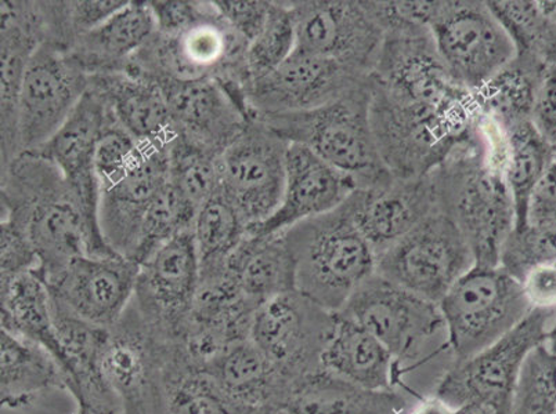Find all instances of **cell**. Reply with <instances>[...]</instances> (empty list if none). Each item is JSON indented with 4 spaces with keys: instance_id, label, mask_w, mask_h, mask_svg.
<instances>
[{
    "instance_id": "49",
    "label": "cell",
    "mask_w": 556,
    "mask_h": 414,
    "mask_svg": "<svg viewBox=\"0 0 556 414\" xmlns=\"http://www.w3.org/2000/svg\"><path fill=\"white\" fill-rule=\"evenodd\" d=\"M222 17L248 44L261 33L273 2L266 0H214Z\"/></svg>"
},
{
    "instance_id": "27",
    "label": "cell",
    "mask_w": 556,
    "mask_h": 414,
    "mask_svg": "<svg viewBox=\"0 0 556 414\" xmlns=\"http://www.w3.org/2000/svg\"><path fill=\"white\" fill-rule=\"evenodd\" d=\"M52 314L62 347L70 393L79 414H123L118 399L110 390L101 368V355L109 329L71 314L52 300Z\"/></svg>"
},
{
    "instance_id": "18",
    "label": "cell",
    "mask_w": 556,
    "mask_h": 414,
    "mask_svg": "<svg viewBox=\"0 0 556 414\" xmlns=\"http://www.w3.org/2000/svg\"><path fill=\"white\" fill-rule=\"evenodd\" d=\"M199 282L200 261L191 230L140 266L131 302L165 345H175L184 336Z\"/></svg>"
},
{
    "instance_id": "32",
    "label": "cell",
    "mask_w": 556,
    "mask_h": 414,
    "mask_svg": "<svg viewBox=\"0 0 556 414\" xmlns=\"http://www.w3.org/2000/svg\"><path fill=\"white\" fill-rule=\"evenodd\" d=\"M70 391L67 376L54 357L34 345L0 329V403L2 407L31 406L45 392Z\"/></svg>"
},
{
    "instance_id": "16",
    "label": "cell",
    "mask_w": 556,
    "mask_h": 414,
    "mask_svg": "<svg viewBox=\"0 0 556 414\" xmlns=\"http://www.w3.org/2000/svg\"><path fill=\"white\" fill-rule=\"evenodd\" d=\"M288 4L295 24V52L320 55L371 77L386 33L366 0H296Z\"/></svg>"
},
{
    "instance_id": "53",
    "label": "cell",
    "mask_w": 556,
    "mask_h": 414,
    "mask_svg": "<svg viewBox=\"0 0 556 414\" xmlns=\"http://www.w3.org/2000/svg\"><path fill=\"white\" fill-rule=\"evenodd\" d=\"M458 414H500L497 409L490 405H483V403H473V405L464 406L457 409Z\"/></svg>"
},
{
    "instance_id": "29",
    "label": "cell",
    "mask_w": 556,
    "mask_h": 414,
    "mask_svg": "<svg viewBox=\"0 0 556 414\" xmlns=\"http://www.w3.org/2000/svg\"><path fill=\"white\" fill-rule=\"evenodd\" d=\"M155 33L150 2H126L123 9L80 38L70 53L89 77L123 73Z\"/></svg>"
},
{
    "instance_id": "10",
    "label": "cell",
    "mask_w": 556,
    "mask_h": 414,
    "mask_svg": "<svg viewBox=\"0 0 556 414\" xmlns=\"http://www.w3.org/2000/svg\"><path fill=\"white\" fill-rule=\"evenodd\" d=\"M431 31L450 74L471 93L518 54L507 29L482 0H442Z\"/></svg>"
},
{
    "instance_id": "20",
    "label": "cell",
    "mask_w": 556,
    "mask_h": 414,
    "mask_svg": "<svg viewBox=\"0 0 556 414\" xmlns=\"http://www.w3.org/2000/svg\"><path fill=\"white\" fill-rule=\"evenodd\" d=\"M140 266L121 256H83L47 281L50 297L71 314L111 329L134 299Z\"/></svg>"
},
{
    "instance_id": "12",
    "label": "cell",
    "mask_w": 556,
    "mask_h": 414,
    "mask_svg": "<svg viewBox=\"0 0 556 414\" xmlns=\"http://www.w3.org/2000/svg\"><path fill=\"white\" fill-rule=\"evenodd\" d=\"M338 314L377 337L401 368L418 361L429 342L446 332L437 302L414 295L377 272L353 293Z\"/></svg>"
},
{
    "instance_id": "1",
    "label": "cell",
    "mask_w": 556,
    "mask_h": 414,
    "mask_svg": "<svg viewBox=\"0 0 556 414\" xmlns=\"http://www.w3.org/2000/svg\"><path fill=\"white\" fill-rule=\"evenodd\" d=\"M505 134L483 116L431 171L438 210L457 224L471 245L475 266L498 267L517 224L505 180Z\"/></svg>"
},
{
    "instance_id": "38",
    "label": "cell",
    "mask_w": 556,
    "mask_h": 414,
    "mask_svg": "<svg viewBox=\"0 0 556 414\" xmlns=\"http://www.w3.org/2000/svg\"><path fill=\"white\" fill-rule=\"evenodd\" d=\"M191 232L199 255L200 274H205L225 269L231 255L247 238L248 224L220 189L197 211Z\"/></svg>"
},
{
    "instance_id": "48",
    "label": "cell",
    "mask_w": 556,
    "mask_h": 414,
    "mask_svg": "<svg viewBox=\"0 0 556 414\" xmlns=\"http://www.w3.org/2000/svg\"><path fill=\"white\" fill-rule=\"evenodd\" d=\"M556 242V154L530 195L526 225Z\"/></svg>"
},
{
    "instance_id": "19",
    "label": "cell",
    "mask_w": 556,
    "mask_h": 414,
    "mask_svg": "<svg viewBox=\"0 0 556 414\" xmlns=\"http://www.w3.org/2000/svg\"><path fill=\"white\" fill-rule=\"evenodd\" d=\"M367 75L320 55L295 52L271 74L244 89L251 116L305 113L366 88Z\"/></svg>"
},
{
    "instance_id": "26",
    "label": "cell",
    "mask_w": 556,
    "mask_h": 414,
    "mask_svg": "<svg viewBox=\"0 0 556 414\" xmlns=\"http://www.w3.org/2000/svg\"><path fill=\"white\" fill-rule=\"evenodd\" d=\"M2 22V98H0V169L17 158V111L25 70L45 43L39 2L4 0Z\"/></svg>"
},
{
    "instance_id": "40",
    "label": "cell",
    "mask_w": 556,
    "mask_h": 414,
    "mask_svg": "<svg viewBox=\"0 0 556 414\" xmlns=\"http://www.w3.org/2000/svg\"><path fill=\"white\" fill-rule=\"evenodd\" d=\"M489 7L507 29L518 54L547 67L556 65V23L545 14L540 0H495Z\"/></svg>"
},
{
    "instance_id": "37",
    "label": "cell",
    "mask_w": 556,
    "mask_h": 414,
    "mask_svg": "<svg viewBox=\"0 0 556 414\" xmlns=\"http://www.w3.org/2000/svg\"><path fill=\"white\" fill-rule=\"evenodd\" d=\"M164 407L169 414H250L222 390L205 368L190 365L172 345L163 377Z\"/></svg>"
},
{
    "instance_id": "2",
    "label": "cell",
    "mask_w": 556,
    "mask_h": 414,
    "mask_svg": "<svg viewBox=\"0 0 556 414\" xmlns=\"http://www.w3.org/2000/svg\"><path fill=\"white\" fill-rule=\"evenodd\" d=\"M0 171V215L17 216L28 225L45 281L78 257L118 256L89 223L52 161L25 153Z\"/></svg>"
},
{
    "instance_id": "57",
    "label": "cell",
    "mask_w": 556,
    "mask_h": 414,
    "mask_svg": "<svg viewBox=\"0 0 556 414\" xmlns=\"http://www.w3.org/2000/svg\"><path fill=\"white\" fill-rule=\"evenodd\" d=\"M77 414H79V413H77Z\"/></svg>"
},
{
    "instance_id": "13",
    "label": "cell",
    "mask_w": 556,
    "mask_h": 414,
    "mask_svg": "<svg viewBox=\"0 0 556 414\" xmlns=\"http://www.w3.org/2000/svg\"><path fill=\"white\" fill-rule=\"evenodd\" d=\"M290 143L251 116L220 154L222 191L239 209L248 229L275 215L285 194Z\"/></svg>"
},
{
    "instance_id": "25",
    "label": "cell",
    "mask_w": 556,
    "mask_h": 414,
    "mask_svg": "<svg viewBox=\"0 0 556 414\" xmlns=\"http://www.w3.org/2000/svg\"><path fill=\"white\" fill-rule=\"evenodd\" d=\"M355 190L352 177L333 168L307 146L291 144L281 204L269 219L251 225L248 234H280L302 221L330 214L345 204Z\"/></svg>"
},
{
    "instance_id": "5",
    "label": "cell",
    "mask_w": 556,
    "mask_h": 414,
    "mask_svg": "<svg viewBox=\"0 0 556 414\" xmlns=\"http://www.w3.org/2000/svg\"><path fill=\"white\" fill-rule=\"evenodd\" d=\"M478 111L452 113L408 103L370 79V122L383 166L397 179L428 176L472 128Z\"/></svg>"
},
{
    "instance_id": "50",
    "label": "cell",
    "mask_w": 556,
    "mask_h": 414,
    "mask_svg": "<svg viewBox=\"0 0 556 414\" xmlns=\"http://www.w3.org/2000/svg\"><path fill=\"white\" fill-rule=\"evenodd\" d=\"M520 285L532 310L556 314V257L534 266Z\"/></svg>"
},
{
    "instance_id": "11",
    "label": "cell",
    "mask_w": 556,
    "mask_h": 414,
    "mask_svg": "<svg viewBox=\"0 0 556 414\" xmlns=\"http://www.w3.org/2000/svg\"><path fill=\"white\" fill-rule=\"evenodd\" d=\"M371 80L408 103L452 113L478 111L473 93L453 78L439 55L431 28L386 34Z\"/></svg>"
},
{
    "instance_id": "36",
    "label": "cell",
    "mask_w": 556,
    "mask_h": 414,
    "mask_svg": "<svg viewBox=\"0 0 556 414\" xmlns=\"http://www.w3.org/2000/svg\"><path fill=\"white\" fill-rule=\"evenodd\" d=\"M547 65L529 55L517 54L482 89L473 93L478 114L504 134L519 125L532 122L535 98Z\"/></svg>"
},
{
    "instance_id": "21",
    "label": "cell",
    "mask_w": 556,
    "mask_h": 414,
    "mask_svg": "<svg viewBox=\"0 0 556 414\" xmlns=\"http://www.w3.org/2000/svg\"><path fill=\"white\" fill-rule=\"evenodd\" d=\"M345 206L377 255L404 238L438 209L429 174L414 179L388 176L353 191Z\"/></svg>"
},
{
    "instance_id": "39",
    "label": "cell",
    "mask_w": 556,
    "mask_h": 414,
    "mask_svg": "<svg viewBox=\"0 0 556 414\" xmlns=\"http://www.w3.org/2000/svg\"><path fill=\"white\" fill-rule=\"evenodd\" d=\"M505 180L513 195L517 224L526 225L530 195L554 158V146L539 133L532 122H526L505 134Z\"/></svg>"
},
{
    "instance_id": "8",
    "label": "cell",
    "mask_w": 556,
    "mask_h": 414,
    "mask_svg": "<svg viewBox=\"0 0 556 414\" xmlns=\"http://www.w3.org/2000/svg\"><path fill=\"white\" fill-rule=\"evenodd\" d=\"M473 267L471 245L457 224L438 209L377 255L378 275L437 305Z\"/></svg>"
},
{
    "instance_id": "34",
    "label": "cell",
    "mask_w": 556,
    "mask_h": 414,
    "mask_svg": "<svg viewBox=\"0 0 556 414\" xmlns=\"http://www.w3.org/2000/svg\"><path fill=\"white\" fill-rule=\"evenodd\" d=\"M208 372L231 401L247 412L282 407L294 386L251 340L231 347Z\"/></svg>"
},
{
    "instance_id": "9",
    "label": "cell",
    "mask_w": 556,
    "mask_h": 414,
    "mask_svg": "<svg viewBox=\"0 0 556 414\" xmlns=\"http://www.w3.org/2000/svg\"><path fill=\"white\" fill-rule=\"evenodd\" d=\"M554 316V312L533 310L492 346L456 363L439 383L437 398L453 409L483 403L509 414L525 362L547 342V326Z\"/></svg>"
},
{
    "instance_id": "15",
    "label": "cell",
    "mask_w": 556,
    "mask_h": 414,
    "mask_svg": "<svg viewBox=\"0 0 556 414\" xmlns=\"http://www.w3.org/2000/svg\"><path fill=\"white\" fill-rule=\"evenodd\" d=\"M90 77L73 54L45 42L25 70L17 111V156L40 148L88 93Z\"/></svg>"
},
{
    "instance_id": "46",
    "label": "cell",
    "mask_w": 556,
    "mask_h": 414,
    "mask_svg": "<svg viewBox=\"0 0 556 414\" xmlns=\"http://www.w3.org/2000/svg\"><path fill=\"white\" fill-rule=\"evenodd\" d=\"M138 143L125 129L110 118L101 131L96 145L94 168L100 184V191L113 185L135 164L141 151Z\"/></svg>"
},
{
    "instance_id": "33",
    "label": "cell",
    "mask_w": 556,
    "mask_h": 414,
    "mask_svg": "<svg viewBox=\"0 0 556 414\" xmlns=\"http://www.w3.org/2000/svg\"><path fill=\"white\" fill-rule=\"evenodd\" d=\"M227 269L239 282L242 295L256 307L296 290L295 260L285 232L248 234L227 261Z\"/></svg>"
},
{
    "instance_id": "56",
    "label": "cell",
    "mask_w": 556,
    "mask_h": 414,
    "mask_svg": "<svg viewBox=\"0 0 556 414\" xmlns=\"http://www.w3.org/2000/svg\"><path fill=\"white\" fill-rule=\"evenodd\" d=\"M554 151H555V154H556V146H555Z\"/></svg>"
},
{
    "instance_id": "28",
    "label": "cell",
    "mask_w": 556,
    "mask_h": 414,
    "mask_svg": "<svg viewBox=\"0 0 556 414\" xmlns=\"http://www.w3.org/2000/svg\"><path fill=\"white\" fill-rule=\"evenodd\" d=\"M90 89L109 105L121 128L141 145L169 146L176 130L160 86L136 70L93 75Z\"/></svg>"
},
{
    "instance_id": "54",
    "label": "cell",
    "mask_w": 556,
    "mask_h": 414,
    "mask_svg": "<svg viewBox=\"0 0 556 414\" xmlns=\"http://www.w3.org/2000/svg\"><path fill=\"white\" fill-rule=\"evenodd\" d=\"M540 7L543 8L545 14L556 23V0H553V2H549V0H540Z\"/></svg>"
},
{
    "instance_id": "23",
    "label": "cell",
    "mask_w": 556,
    "mask_h": 414,
    "mask_svg": "<svg viewBox=\"0 0 556 414\" xmlns=\"http://www.w3.org/2000/svg\"><path fill=\"white\" fill-rule=\"evenodd\" d=\"M109 118L108 103L89 86L88 93L79 101L62 129L47 144L33 151L62 171L80 209L98 231L100 184L96 174L94 154Z\"/></svg>"
},
{
    "instance_id": "22",
    "label": "cell",
    "mask_w": 556,
    "mask_h": 414,
    "mask_svg": "<svg viewBox=\"0 0 556 414\" xmlns=\"http://www.w3.org/2000/svg\"><path fill=\"white\" fill-rule=\"evenodd\" d=\"M150 79L164 94L176 134L215 153H224L251 119L244 105L217 80Z\"/></svg>"
},
{
    "instance_id": "45",
    "label": "cell",
    "mask_w": 556,
    "mask_h": 414,
    "mask_svg": "<svg viewBox=\"0 0 556 414\" xmlns=\"http://www.w3.org/2000/svg\"><path fill=\"white\" fill-rule=\"evenodd\" d=\"M509 414H556V357L547 346L526 360Z\"/></svg>"
},
{
    "instance_id": "4",
    "label": "cell",
    "mask_w": 556,
    "mask_h": 414,
    "mask_svg": "<svg viewBox=\"0 0 556 414\" xmlns=\"http://www.w3.org/2000/svg\"><path fill=\"white\" fill-rule=\"evenodd\" d=\"M248 43L226 23L214 2L190 23L170 34L155 33L126 69L149 78L179 80L214 79L235 98L247 103L245 55Z\"/></svg>"
},
{
    "instance_id": "43",
    "label": "cell",
    "mask_w": 556,
    "mask_h": 414,
    "mask_svg": "<svg viewBox=\"0 0 556 414\" xmlns=\"http://www.w3.org/2000/svg\"><path fill=\"white\" fill-rule=\"evenodd\" d=\"M124 0H71L39 2L45 27V42L70 52L86 34L125 7Z\"/></svg>"
},
{
    "instance_id": "14",
    "label": "cell",
    "mask_w": 556,
    "mask_h": 414,
    "mask_svg": "<svg viewBox=\"0 0 556 414\" xmlns=\"http://www.w3.org/2000/svg\"><path fill=\"white\" fill-rule=\"evenodd\" d=\"M336 314L294 290L257 308L250 340L292 384L321 368Z\"/></svg>"
},
{
    "instance_id": "30",
    "label": "cell",
    "mask_w": 556,
    "mask_h": 414,
    "mask_svg": "<svg viewBox=\"0 0 556 414\" xmlns=\"http://www.w3.org/2000/svg\"><path fill=\"white\" fill-rule=\"evenodd\" d=\"M282 407L290 414H404L408 399L370 390L320 368L294 383Z\"/></svg>"
},
{
    "instance_id": "41",
    "label": "cell",
    "mask_w": 556,
    "mask_h": 414,
    "mask_svg": "<svg viewBox=\"0 0 556 414\" xmlns=\"http://www.w3.org/2000/svg\"><path fill=\"white\" fill-rule=\"evenodd\" d=\"M168 177L199 211L222 189L220 154L176 135L169 145Z\"/></svg>"
},
{
    "instance_id": "35",
    "label": "cell",
    "mask_w": 556,
    "mask_h": 414,
    "mask_svg": "<svg viewBox=\"0 0 556 414\" xmlns=\"http://www.w3.org/2000/svg\"><path fill=\"white\" fill-rule=\"evenodd\" d=\"M0 329L43 347L65 373L63 351L53 322L52 297L39 270L0 281Z\"/></svg>"
},
{
    "instance_id": "31",
    "label": "cell",
    "mask_w": 556,
    "mask_h": 414,
    "mask_svg": "<svg viewBox=\"0 0 556 414\" xmlns=\"http://www.w3.org/2000/svg\"><path fill=\"white\" fill-rule=\"evenodd\" d=\"M321 368L370 390H393L403 375L377 337L338 312Z\"/></svg>"
},
{
    "instance_id": "17",
    "label": "cell",
    "mask_w": 556,
    "mask_h": 414,
    "mask_svg": "<svg viewBox=\"0 0 556 414\" xmlns=\"http://www.w3.org/2000/svg\"><path fill=\"white\" fill-rule=\"evenodd\" d=\"M172 346V345H170ZM168 345L161 341L130 301L109 329L101 368L123 414H160Z\"/></svg>"
},
{
    "instance_id": "3",
    "label": "cell",
    "mask_w": 556,
    "mask_h": 414,
    "mask_svg": "<svg viewBox=\"0 0 556 414\" xmlns=\"http://www.w3.org/2000/svg\"><path fill=\"white\" fill-rule=\"evenodd\" d=\"M296 269V290L327 311L340 312L377 272V254L345 204L285 231Z\"/></svg>"
},
{
    "instance_id": "7",
    "label": "cell",
    "mask_w": 556,
    "mask_h": 414,
    "mask_svg": "<svg viewBox=\"0 0 556 414\" xmlns=\"http://www.w3.org/2000/svg\"><path fill=\"white\" fill-rule=\"evenodd\" d=\"M439 308L456 363L492 346L533 311L520 282L500 266H475Z\"/></svg>"
},
{
    "instance_id": "55",
    "label": "cell",
    "mask_w": 556,
    "mask_h": 414,
    "mask_svg": "<svg viewBox=\"0 0 556 414\" xmlns=\"http://www.w3.org/2000/svg\"><path fill=\"white\" fill-rule=\"evenodd\" d=\"M250 414H290L286 411L285 407H262L257 409V411L251 412Z\"/></svg>"
},
{
    "instance_id": "44",
    "label": "cell",
    "mask_w": 556,
    "mask_h": 414,
    "mask_svg": "<svg viewBox=\"0 0 556 414\" xmlns=\"http://www.w3.org/2000/svg\"><path fill=\"white\" fill-rule=\"evenodd\" d=\"M296 49V33L288 2H273L269 16L257 37L248 44V82L261 79L285 64ZM248 85V83H247Z\"/></svg>"
},
{
    "instance_id": "51",
    "label": "cell",
    "mask_w": 556,
    "mask_h": 414,
    "mask_svg": "<svg viewBox=\"0 0 556 414\" xmlns=\"http://www.w3.org/2000/svg\"><path fill=\"white\" fill-rule=\"evenodd\" d=\"M532 124L539 133L556 146V65L545 68L535 98Z\"/></svg>"
},
{
    "instance_id": "24",
    "label": "cell",
    "mask_w": 556,
    "mask_h": 414,
    "mask_svg": "<svg viewBox=\"0 0 556 414\" xmlns=\"http://www.w3.org/2000/svg\"><path fill=\"white\" fill-rule=\"evenodd\" d=\"M168 176L169 146L143 145L129 170L100 191V231L115 255L131 259L151 200Z\"/></svg>"
},
{
    "instance_id": "42",
    "label": "cell",
    "mask_w": 556,
    "mask_h": 414,
    "mask_svg": "<svg viewBox=\"0 0 556 414\" xmlns=\"http://www.w3.org/2000/svg\"><path fill=\"white\" fill-rule=\"evenodd\" d=\"M197 210L180 191L168 181L156 192L141 224L138 245L131 256L136 264H143L161 247L176 236L193 229Z\"/></svg>"
},
{
    "instance_id": "47",
    "label": "cell",
    "mask_w": 556,
    "mask_h": 414,
    "mask_svg": "<svg viewBox=\"0 0 556 414\" xmlns=\"http://www.w3.org/2000/svg\"><path fill=\"white\" fill-rule=\"evenodd\" d=\"M38 269V255L25 221L0 215V281Z\"/></svg>"
},
{
    "instance_id": "6",
    "label": "cell",
    "mask_w": 556,
    "mask_h": 414,
    "mask_svg": "<svg viewBox=\"0 0 556 414\" xmlns=\"http://www.w3.org/2000/svg\"><path fill=\"white\" fill-rule=\"evenodd\" d=\"M254 116L288 143L307 146L333 168L352 177L356 189L391 176L379 158L374 141L370 83L325 107L305 113Z\"/></svg>"
},
{
    "instance_id": "52",
    "label": "cell",
    "mask_w": 556,
    "mask_h": 414,
    "mask_svg": "<svg viewBox=\"0 0 556 414\" xmlns=\"http://www.w3.org/2000/svg\"><path fill=\"white\" fill-rule=\"evenodd\" d=\"M408 414H458V411L446 405L441 399L434 398L419 403Z\"/></svg>"
}]
</instances>
